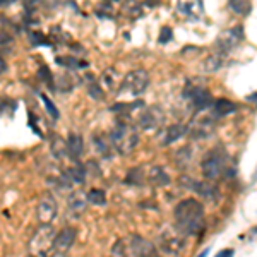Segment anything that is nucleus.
<instances>
[{"instance_id": "1", "label": "nucleus", "mask_w": 257, "mask_h": 257, "mask_svg": "<svg viewBox=\"0 0 257 257\" xmlns=\"http://www.w3.org/2000/svg\"><path fill=\"white\" fill-rule=\"evenodd\" d=\"M175 226L185 237H199L206 230L204 206L197 199H184L175 206L173 211Z\"/></svg>"}, {"instance_id": "2", "label": "nucleus", "mask_w": 257, "mask_h": 257, "mask_svg": "<svg viewBox=\"0 0 257 257\" xmlns=\"http://www.w3.org/2000/svg\"><path fill=\"white\" fill-rule=\"evenodd\" d=\"M201 170L202 175H204L208 180H218L219 177H226L231 178L237 175V170L230 167V156H228L226 149L218 146L214 149H211L208 155L204 156L201 163Z\"/></svg>"}, {"instance_id": "3", "label": "nucleus", "mask_w": 257, "mask_h": 257, "mask_svg": "<svg viewBox=\"0 0 257 257\" xmlns=\"http://www.w3.org/2000/svg\"><path fill=\"white\" fill-rule=\"evenodd\" d=\"M111 146L118 155H131L139 143L138 125L123 118H118L110 132Z\"/></svg>"}, {"instance_id": "4", "label": "nucleus", "mask_w": 257, "mask_h": 257, "mask_svg": "<svg viewBox=\"0 0 257 257\" xmlns=\"http://www.w3.org/2000/svg\"><path fill=\"white\" fill-rule=\"evenodd\" d=\"M111 254L113 255H158V248L153 242H149L148 238L141 237V235L131 233L127 237L120 238L118 242H115V245L111 247Z\"/></svg>"}, {"instance_id": "5", "label": "nucleus", "mask_w": 257, "mask_h": 257, "mask_svg": "<svg viewBox=\"0 0 257 257\" xmlns=\"http://www.w3.org/2000/svg\"><path fill=\"white\" fill-rule=\"evenodd\" d=\"M149 86V74L148 70L144 69H134L131 72H127L123 76L122 82L118 86V94H123V96H132L138 98L139 94H143L146 88Z\"/></svg>"}, {"instance_id": "6", "label": "nucleus", "mask_w": 257, "mask_h": 257, "mask_svg": "<svg viewBox=\"0 0 257 257\" xmlns=\"http://www.w3.org/2000/svg\"><path fill=\"white\" fill-rule=\"evenodd\" d=\"M158 250L170 255L180 254L185 248V235L177 226H165L158 233Z\"/></svg>"}, {"instance_id": "7", "label": "nucleus", "mask_w": 257, "mask_h": 257, "mask_svg": "<svg viewBox=\"0 0 257 257\" xmlns=\"http://www.w3.org/2000/svg\"><path fill=\"white\" fill-rule=\"evenodd\" d=\"M55 235V228L52 226V223H41V226L30 240V252L33 255H48L52 252Z\"/></svg>"}, {"instance_id": "8", "label": "nucleus", "mask_w": 257, "mask_h": 257, "mask_svg": "<svg viewBox=\"0 0 257 257\" xmlns=\"http://www.w3.org/2000/svg\"><path fill=\"white\" fill-rule=\"evenodd\" d=\"M184 98L187 99V103L190 105V108H192L196 113H201V111H208L211 108V105H213V96H211V93L206 88H202V86L199 84H189L185 86L184 89Z\"/></svg>"}, {"instance_id": "9", "label": "nucleus", "mask_w": 257, "mask_h": 257, "mask_svg": "<svg viewBox=\"0 0 257 257\" xmlns=\"http://www.w3.org/2000/svg\"><path fill=\"white\" fill-rule=\"evenodd\" d=\"M165 118H167V113H165V110L160 105L143 106L136 123L143 131H156V128H160L165 123Z\"/></svg>"}, {"instance_id": "10", "label": "nucleus", "mask_w": 257, "mask_h": 257, "mask_svg": "<svg viewBox=\"0 0 257 257\" xmlns=\"http://www.w3.org/2000/svg\"><path fill=\"white\" fill-rule=\"evenodd\" d=\"M214 128H216V118L211 117V113H196V117L190 120V123L187 125V134L192 136L194 139H206L214 134Z\"/></svg>"}, {"instance_id": "11", "label": "nucleus", "mask_w": 257, "mask_h": 257, "mask_svg": "<svg viewBox=\"0 0 257 257\" xmlns=\"http://www.w3.org/2000/svg\"><path fill=\"white\" fill-rule=\"evenodd\" d=\"M243 38H245V33H243L242 26L228 28V30L219 33L218 38H216L218 52H221V53H225V55H228L231 50H235L240 43H242Z\"/></svg>"}, {"instance_id": "12", "label": "nucleus", "mask_w": 257, "mask_h": 257, "mask_svg": "<svg viewBox=\"0 0 257 257\" xmlns=\"http://www.w3.org/2000/svg\"><path fill=\"white\" fill-rule=\"evenodd\" d=\"M182 185H184L185 189L192 190V192H196L199 197L206 199V201H216L219 197V190L216 185L209 184V182H204V180H196V178L189 177V175H184L180 178Z\"/></svg>"}, {"instance_id": "13", "label": "nucleus", "mask_w": 257, "mask_h": 257, "mask_svg": "<svg viewBox=\"0 0 257 257\" xmlns=\"http://www.w3.org/2000/svg\"><path fill=\"white\" fill-rule=\"evenodd\" d=\"M77 238V231L74 226H65L62 228L59 233L55 235V240H53V245H52V252L50 254L53 255H65L67 252L72 248L74 242Z\"/></svg>"}, {"instance_id": "14", "label": "nucleus", "mask_w": 257, "mask_h": 257, "mask_svg": "<svg viewBox=\"0 0 257 257\" xmlns=\"http://www.w3.org/2000/svg\"><path fill=\"white\" fill-rule=\"evenodd\" d=\"M59 213V206H57L55 197L52 196H45L41 197V201L36 206V218L40 223H52L57 218Z\"/></svg>"}, {"instance_id": "15", "label": "nucleus", "mask_w": 257, "mask_h": 257, "mask_svg": "<svg viewBox=\"0 0 257 257\" xmlns=\"http://www.w3.org/2000/svg\"><path fill=\"white\" fill-rule=\"evenodd\" d=\"M88 196L82 190H74L67 197V214H70L72 218H79L88 208Z\"/></svg>"}, {"instance_id": "16", "label": "nucleus", "mask_w": 257, "mask_h": 257, "mask_svg": "<svg viewBox=\"0 0 257 257\" xmlns=\"http://www.w3.org/2000/svg\"><path fill=\"white\" fill-rule=\"evenodd\" d=\"M177 11L187 18L199 19L204 14V0H178Z\"/></svg>"}, {"instance_id": "17", "label": "nucleus", "mask_w": 257, "mask_h": 257, "mask_svg": "<svg viewBox=\"0 0 257 257\" xmlns=\"http://www.w3.org/2000/svg\"><path fill=\"white\" fill-rule=\"evenodd\" d=\"M144 173H146V184L153 185V187H167V185H170V182H172L167 170L163 167H158V165L148 168V172Z\"/></svg>"}, {"instance_id": "18", "label": "nucleus", "mask_w": 257, "mask_h": 257, "mask_svg": "<svg viewBox=\"0 0 257 257\" xmlns=\"http://www.w3.org/2000/svg\"><path fill=\"white\" fill-rule=\"evenodd\" d=\"M235 111H237V103L230 101V99H226V98L214 99L213 105H211V108H209L211 117L216 118V120L226 117V115L235 113Z\"/></svg>"}, {"instance_id": "19", "label": "nucleus", "mask_w": 257, "mask_h": 257, "mask_svg": "<svg viewBox=\"0 0 257 257\" xmlns=\"http://www.w3.org/2000/svg\"><path fill=\"white\" fill-rule=\"evenodd\" d=\"M185 136H187V125H184V123H173V125H168L163 131L160 143L163 146H168V144L177 143L178 139L185 138Z\"/></svg>"}, {"instance_id": "20", "label": "nucleus", "mask_w": 257, "mask_h": 257, "mask_svg": "<svg viewBox=\"0 0 257 257\" xmlns=\"http://www.w3.org/2000/svg\"><path fill=\"white\" fill-rule=\"evenodd\" d=\"M65 151L72 161H79L82 153H84V139L79 134H70L69 139L65 141Z\"/></svg>"}, {"instance_id": "21", "label": "nucleus", "mask_w": 257, "mask_h": 257, "mask_svg": "<svg viewBox=\"0 0 257 257\" xmlns=\"http://www.w3.org/2000/svg\"><path fill=\"white\" fill-rule=\"evenodd\" d=\"M93 143H94V149H96L99 156H103L106 160H110L113 156L115 149L111 146L110 138H106V136H93Z\"/></svg>"}, {"instance_id": "22", "label": "nucleus", "mask_w": 257, "mask_h": 257, "mask_svg": "<svg viewBox=\"0 0 257 257\" xmlns=\"http://www.w3.org/2000/svg\"><path fill=\"white\" fill-rule=\"evenodd\" d=\"M225 64H226V55L216 50V52L211 53L208 59L202 62V69H204L206 72H216V70H219L221 67H225Z\"/></svg>"}, {"instance_id": "23", "label": "nucleus", "mask_w": 257, "mask_h": 257, "mask_svg": "<svg viewBox=\"0 0 257 257\" xmlns=\"http://www.w3.org/2000/svg\"><path fill=\"white\" fill-rule=\"evenodd\" d=\"M144 106V101H132V103H117L115 106H111V111L120 113V118H127L132 111L141 110Z\"/></svg>"}, {"instance_id": "24", "label": "nucleus", "mask_w": 257, "mask_h": 257, "mask_svg": "<svg viewBox=\"0 0 257 257\" xmlns=\"http://www.w3.org/2000/svg\"><path fill=\"white\" fill-rule=\"evenodd\" d=\"M125 184L132 185V187H143L146 185V173H144L143 168H131L125 177Z\"/></svg>"}, {"instance_id": "25", "label": "nucleus", "mask_w": 257, "mask_h": 257, "mask_svg": "<svg viewBox=\"0 0 257 257\" xmlns=\"http://www.w3.org/2000/svg\"><path fill=\"white\" fill-rule=\"evenodd\" d=\"M230 9L235 12V14L242 16V18H247L248 14L252 12V4L250 0H230L228 2Z\"/></svg>"}, {"instance_id": "26", "label": "nucleus", "mask_w": 257, "mask_h": 257, "mask_svg": "<svg viewBox=\"0 0 257 257\" xmlns=\"http://www.w3.org/2000/svg\"><path fill=\"white\" fill-rule=\"evenodd\" d=\"M57 62H59L60 65H64V67H69V69H84L86 62L81 60V59H76V57H57Z\"/></svg>"}, {"instance_id": "27", "label": "nucleus", "mask_w": 257, "mask_h": 257, "mask_svg": "<svg viewBox=\"0 0 257 257\" xmlns=\"http://www.w3.org/2000/svg\"><path fill=\"white\" fill-rule=\"evenodd\" d=\"M86 196H88L89 204H96V206L106 204V194H105V190H101V189H91Z\"/></svg>"}, {"instance_id": "28", "label": "nucleus", "mask_w": 257, "mask_h": 257, "mask_svg": "<svg viewBox=\"0 0 257 257\" xmlns=\"http://www.w3.org/2000/svg\"><path fill=\"white\" fill-rule=\"evenodd\" d=\"M190 148H182L180 151L177 153V160L175 163L178 165V167H187L189 165V160H190Z\"/></svg>"}, {"instance_id": "29", "label": "nucleus", "mask_w": 257, "mask_h": 257, "mask_svg": "<svg viewBox=\"0 0 257 257\" xmlns=\"http://www.w3.org/2000/svg\"><path fill=\"white\" fill-rule=\"evenodd\" d=\"M88 89H89V94L93 98H98V99H101L103 98V91L101 88L96 84V81L94 79H89V84H88Z\"/></svg>"}, {"instance_id": "30", "label": "nucleus", "mask_w": 257, "mask_h": 257, "mask_svg": "<svg viewBox=\"0 0 257 257\" xmlns=\"http://www.w3.org/2000/svg\"><path fill=\"white\" fill-rule=\"evenodd\" d=\"M172 36H173V31H172V28H163L161 30V36H160V43L161 45H167L168 41H172Z\"/></svg>"}, {"instance_id": "31", "label": "nucleus", "mask_w": 257, "mask_h": 257, "mask_svg": "<svg viewBox=\"0 0 257 257\" xmlns=\"http://www.w3.org/2000/svg\"><path fill=\"white\" fill-rule=\"evenodd\" d=\"M31 2L40 7H57L62 0H31Z\"/></svg>"}, {"instance_id": "32", "label": "nucleus", "mask_w": 257, "mask_h": 257, "mask_svg": "<svg viewBox=\"0 0 257 257\" xmlns=\"http://www.w3.org/2000/svg\"><path fill=\"white\" fill-rule=\"evenodd\" d=\"M41 99H43V101L47 103V108H48V111H50V113H52L53 117H55V120H57V117H59V111H57V108H55V106H53V103L50 101V99H48L47 96H45V94H41Z\"/></svg>"}, {"instance_id": "33", "label": "nucleus", "mask_w": 257, "mask_h": 257, "mask_svg": "<svg viewBox=\"0 0 257 257\" xmlns=\"http://www.w3.org/2000/svg\"><path fill=\"white\" fill-rule=\"evenodd\" d=\"M235 254V250L233 248H225V250H219V257H228V255H233Z\"/></svg>"}, {"instance_id": "34", "label": "nucleus", "mask_w": 257, "mask_h": 257, "mask_svg": "<svg viewBox=\"0 0 257 257\" xmlns=\"http://www.w3.org/2000/svg\"><path fill=\"white\" fill-rule=\"evenodd\" d=\"M7 70V64L4 62V59H0V74H4Z\"/></svg>"}, {"instance_id": "35", "label": "nucleus", "mask_w": 257, "mask_h": 257, "mask_svg": "<svg viewBox=\"0 0 257 257\" xmlns=\"http://www.w3.org/2000/svg\"><path fill=\"white\" fill-rule=\"evenodd\" d=\"M247 101H255V106H257V93L250 94V96H247Z\"/></svg>"}, {"instance_id": "36", "label": "nucleus", "mask_w": 257, "mask_h": 257, "mask_svg": "<svg viewBox=\"0 0 257 257\" xmlns=\"http://www.w3.org/2000/svg\"><path fill=\"white\" fill-rule=\"evenodd\" d=\"M12 2H16V0H0V6H9Z\"/></svg>"}, {"instance_id": "37", "label": "nucleus", "mask_w": 257, "mask_h": 257, "mask_svg": "<svg viewBox=\"0 0 257 257\" xmlns=\"http://www.w3.org/2000/svg\"><path fill=\"white\" fill-rule=\"evenodd\" d=\"M254 231H257V228H255V230H254Z\"/></svg>"}]
</instances>
